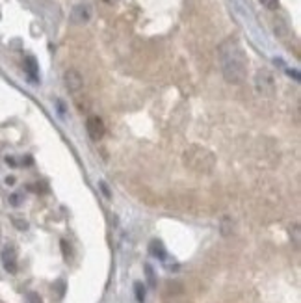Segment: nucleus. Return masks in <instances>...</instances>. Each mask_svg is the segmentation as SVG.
<instances>
[{"instance_id":"nucleus-1","label":"nucleus","mask_w":301,"mask_h":303,"mask_svg":"<svg viewBox=\"0 0 301 303\" xmlns=\"http://www.w3.org/2000/svg\"><path fill=\"white\" fill-rule=\"evenodd\" d=\"M219 61H221V73L229 84H242L247 76V65L249 60L246 50L242 49L236 38L225 39L217 49Z\"/></svg>"},{"instance_id":"nucleus-2","label":"nucleus","mask_w":301,"mask_h":303,"mask_svg":"<svg viewBox=\"0 0 301 303\" xmlns=\"http://www.w3.org/2000/svg\"><path fill=\"white\" fill-rule=\"evenodd\" d=\"M255 90L258 95L271 97L275 93V78L268 69H260L255 75Z\"/></svg>"},{"instance_id":"nucleus-3","label":"nucleus","mask_w":301,"mask_h":303,"mask_svg":"<svg viewBox=\"0 0 301 303\" xmlns=\"http://www.w3.org/2000/svg\"><path fill=\"white\" fill-rule=\"evenodd\" d=\"M91 6L86 4V2H80V4H77L75 8L71 9V23L77 24V26H84V24L91 21Z\"/></svg>"},{"instance_id":"nucleus-4","label":"nucleus","mask_w":301,"mask_h":303,"mask_svg":"<svg viewBox=\"0 0 301 303\" xmlns=\"http://www.w3.org/2000/svg\"><path fill=\"white\" fill-rule=\"evenodd\" d=\"M63 84L69 93H78V91L84 88V78L78 73L77 69H67L63 73Z\"/></svg>"},{"instance_id":"nucleus-5","label":"nucleus","mask_w":301,"mask_h":303,"mask_svg":"<svg viewBox=\"0 0 301 303\" xmlns=\"http://www.w3.org/2000/svg\"><path fill=\"white\" fill-rule=\"evenodd\" d=\"M86 130H87V134L93 142H99L104 136V123L99 115H89L87 121H86Z\"/></svg>"},{"instance_id":"nucleus-6","label":"nucleus","mask_w":301,"mask_h":303,"mask_svg":"<svg viewBox=\"0 0 301 303\" xmlns=\"http://www.w3.org/2000/svg\"><path fill=\"white\" fill-rule=\"evenodd\" d=\"M0 258H2V264H4V270L9 273L17 272V253L11 246H6L2 253H0Z\"/></svg>"},{"instance_id":"nucleus-7","label":"nucleus","mask_w":301,"mask_h":303,"mask_svg":"<svg viewBox=\"0 0 301 303\" xmlns=\"http://www.w3.org/2000/svg\"><path fill=\"white\" fill-rule=\"evenodd\" d=\"M24 69H26V73H28L32 82H38L39 80V65H38V60H36L34 56H26V60H24Z\"/></svg>"},{"instance_id":"nucleus-8","label":"nucleus","mask_w":301,"mask_h":303,"mask_svg":"<svg viewBox=\"0 0 301 303\" xmlns=\"http://www.w3.org/2000/svg\"><path fill=\"white\" fill-rule=\"evenodd\" d=\"M149 253L155 258H160V260L166 258V248H164V244L160 240H153L149 244Z\"/></svg>"},{"instance_id":"nucleus-9","label":"nucleus","mask_w":301,"mask_h":303,"mask_svg":"<svg viewBox=\"0 0 301 303\" xmlns=\"http://www.w3.org/2000/svg\"><path fill=\"white\" fill-rule=\"evenodd\" d=\"M134 296H136L138 303L145 302V287H143L141 281H136V283H134Z\"/></svg>"},{"instance_id":"nucleus-10","label":"nucleus","mask_w":301,"mask_h":303,"mask_svg":"<svg viewBox=\"0 0 301 303\" xmlns=\"http://www.w3.org/2000/svg\"><path fill=\"white\" fill-rule=\"evenodd\" d=\"M143 270H145L147 283H149V287H151V288H156V275H155V270H153V266H151V264H145V266H143Z\"/></svg>"},{"instance_id":"nucleus-11","label":"nucleus","mask_w":301,"mask_h":303,"mask_svg":"<svg viewBox=\"0 0 301 303\" xmlns=\"http://www.w3.org/2000/svg\"><path fill=\"white\" fill-rule=\"evenodd\" d=\"M221 235L223 236L232 235V220L229 216H225L223 220H221Z\"/></svg>"},{"instance_id":"nucleus-12","label":"nucleus","mask_w":301,"mask_h":303,"mask_svg":"<svg viewBox=\"0 0 301 303\" xmlns=\"http://www.w3.org/2000/svg\"><path fill=\"white\" fill-rule=\"evenodd\" d=\"M290 238L294 240V246L300 248V238H301V233H300V223H294L292 229H290Z\"/></svg>"},{"instance_id":"nucleus-13","label":"nucleus","mask_w":301,"mask_h":303,"mask_svg":"<svg viewBox=\"0 0 301 303\" xmlns=\"http://www.w3.org/2000/svg\"><path fill=\"white\" fill-rule=\"evenodd\" d=\"M260 4L268 9H277L279 8V0H260Z\"/></svg>"},{"instance_id":"nucleus-14","label":"nucleus","mask_w":301,"mask_h":303,"mask_svg":"<svg viewBox=\"0 0 301 303\" xmlns=\"http://www.w3.org/2000/svg\"><path fill=\"white\" fill-rule=\"evenodd\" d=\"M21 201H23V196H21V194H11V196H9V203L13 206H19L21 205Z\"/></svg>"},{"instance_id":"nucleus-15","label":"nucleus","mask_w":301,"mask_h":303,"mask_svg":"<svg viewBox=\"0 0 301 303\" xmlns=\"http://www.w3.org/2000/svg\"><path fill=\"white\" fill-rule=\"evenodd\" d=\"M26 302H28V303H43V302H41V298H39L36 292H30V294L26 296Z\"/></svg>"},{"instance_id":"nucleus-16","label":"nucleus","mask_w":301,"mask_h":303,"mask_svg":"<svg viewBox=\"0 0 301 303\" xmlns=\"http://www.w3.org/2000/svg\"><path fill=\"white\" fill-rule=\"evenodd\" d=\"M99 186H100V192H102V194H104V196H106V197L110 199V197H112V194H110V190H108V184H106L104 181H100V182H99Z\"/></svg>"},{"instance_id":"nucleus-17","label":"nucleus","mask_w":301,"mask_h":303,"mask_svg":"<svg viewBox=\"0 0 301 303\" xmlns=\"http://www.w3.org/2000/svg\"><path fill=\"white\" fill-rule=\"evenodd\" d=\"M286 73H288V75H290V76H294V78H296V80H298V82H300V80H301L300 73H298V71H296V69H286Z\"/></svg>"},{"instance_id":"nucleus-18","label":"nucleus","mask_w":301,"mask_h":303,"mask_svg":"<svg viewBox=\"0 0 301 303\" xmlns=\"http://www.w3.org/2000/svg\"><path fill=\"white\" fill-rule=\"evenodd\" d=\"M15 221V227H19V229H28V223H26V221H21V220H13Z\"/></svg>"},{"instance_id":"nucleus-19","label":"nucleus","mask_w":301,"mask_h":303,"mask_svg":"<svg viewBox=\"0 0 301 303\" xmlns=\"http://www.w3.org/2000/svg\"><path fill=\"white\" fill-rule=\"evenodd\" d=\"M6 164H8V166H11V167L17 166V162L13 160V156H6Z\"/></svg>"},{"instance_id":"nucleus-20","label":"nucleus","mask_w":301,"mask_h":303,"mask_svg":"<svg viewBox=\"0 0 301 303\" xmlns=\"http://www.w3.org/2000/svg\"><path fill=\"white\" fill-rule=\"evenodd\" d=\"M102 4H106V6H114V4H117L119 0H100Z\"/></svg>"},{"instance_id":"nucleus-21","label":"nucleus","mask_w":301,"mask_h":303,"mask_svg":"<svg viewBox=\"0 0 301 303\" xmlns=\"http://www.w3.org/2000/svg\"><path fill=\"white\" fill-rule=\"evenodd\" d=\"M6 184H9V186L15 184V177H6Z\"/></svg>"}]
</instances>
